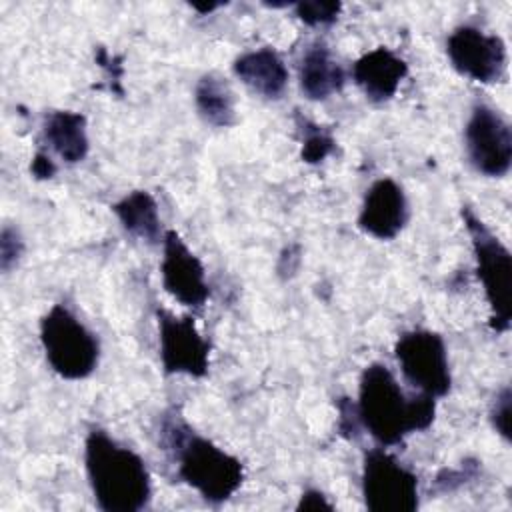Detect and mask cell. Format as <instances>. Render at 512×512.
<instances>
[{
  "instance_id": "6da1fadb",
  "label": "cell",
  "mask_w": 512,
  "mask_h": 512,
  "mask_svg": "<svg viewBox=\"0 0 512 512\" xmlns=\"http://www.w3.org/2000/svg\"><path fill=\"white\" fill-rule=\"evenodd\" d=\"M356 412L378 446H398L434 424L436 398L422 392L408 396L386 364L372 362L358 380Z\"/></svg>"
},
{
  "instance_id": "7a4b0ae2",
  "label": "cell",
  "mask_w": 512,
  "mask_h": 512,
  "mask_svg": "<svg viewBox=\"0 0 512 512\" xmlns=\"http://www.w3.org/2000/svg\"><path fill=\"white\" fill-rule=\"evenodd\" d=\"M160 444L172 456L178 478L208 504H222L240 490L244 464L212 440L194 432L180 414H164Z\"/></svg>"
},
{
  "instance_id": "3957f363",
  "label": "cell",
  "mask_w": 512,
  "mask_h": 512,
  "mask_svg": "<svg viewBox=\"0 0 512 512\" xmlns=\"http://www.w3.org/2000/svg\"><path fill=\"white\" fill-rule=\"evenodd\" d=\"M84 468L102 512H140L152 500V480L144 458L94 426L84 440Z\"/></svg>"
},
{
  "instance_id": "277c9868",
  "label": "cell",
  "mask_w": 512,
  "mask_h": 512,
  "mask_svg": "<svg viewBox=\"0 0 512 512\" xmlns=\"http://www.w3.org/2000/svg\"><path fill=\"white\" fill-rule=\"evenodd\" d=\"M40 344L46 362L64 380H84L98 368L96 334L64 304H54L40 318Z\"/></svg>"
},
{
  "instance_id": "5b68a950",
  "label": "cell",
  "mask_w": 512,
  "mask_h": 512,
  "mask_svg": "<svg viewBox=\"0 0 512 512\" xmlns=\"http://www.w3.org/2000/svg\"><path fill=\"white\" fill-rule=\"evenodd\" d=\"M462 220L472 238L476 276L482 282L490 306V328L496 334L510 330L512 318V256L488 226L470 210L462 208Z\"/></svg>"
},
{
  "instance_id": "8992f818",
  "label": "cell",
  "mask_w": 512,
  "mask_h": 512,
  "mask_svg": "<svg viewBox=\"0 0 512 512\" xmlns=\"http://www.w3.org/2000/svg\"><path fill=\"white\" fill-rule=\"evenodd\" d=\"M362 498L370 512H414L420 506L418 476L384 446L364 452Z\"/></svg>"
},
{
  "instance_id": "52a82bcc",
  "label": "cell",
  "mask_w": 512,
  "mask_h": 512,
  "mask_svg": "<svg viewBox=\"0 0 512 512\" xmlns=\"http://www.w3.org/2000/svg\"><path fill=\"white\" fill-rule=\"evenodd\" d=\"M402 376L412 388L432 398H444L452 388V372L444 338L426 328L402 332L394 344Z\"/></svg>"
},
{
  "instance_id": "ba28073f",
  "label": "cell",
  "mask_w": 512,
  "mask_h": 512,
  "mask_svg": "<svg viewBox=\"0 0 512 512\" xmlns=\"http://www.w3.org/2000/svg\"><path fill=\"white\" fill-rule=\"evenodd\" d=\"M464 148L472 168L486 178H504L512 166V128L492 106H472L464 126Z\"/></svg>"
},
{
  "instance_id": "9c48e42d",
  "label": "cell",
  "mask_w": 512,
  "mask_h": 512,
  "mask_svg": "<svg viewBox=\"0 0 512 512\" xmlns=\"http://www.w3.org/2000/svg\"><path fill=\"white\" fill-rule=\"evenodd\" d=\"M446 56L452 68L474 82L498 84L506 76L508 52L498 34L462 24L446 38Z\"/></svg>"
},
{
  "instance_id": "30bf717a",
  "label": "cell",
  "mask_w": 512,
  "mask_h": 512,
  "mask_svg": "<svg viewBox=\"0 0 512 512\" xmlns=\"http://www.w3.org/2000/svg\"><path fill=\"white\" fill-rule=\"evenodd\" d=\"M156 320L164 374L204 378L210 368V342L200 334L194 318L156 308Z\"/></svg>"
},
{
  "instance_id": "8fae6325",
  "label": "cell",
  "mask_w": 512,
  "mask_h": 512,
  "mask_svg": "<svg viewBox=\"0 0 512 512\" xmlns=\"http://www.w3.org/2000/svg\"><path fill=\"white\" fill-rule=\"evenodd\" d=\"M160 276L164 290L186 308L200 310L210 298L204 264L176 230L164 232Z\"/></svg>"
},
{
  "instance_id": "7c38bea8",
  "label": "cell",
  "mask_w": 512,
  "mask_h": 512,
  "mask_svg": "<svg viewBox=\"0 0 512 512\" xmlns=\"http://www.w3.org/2000/svg\"><path fill=\"white\" fill-rule=\"evenodd\" d=\"M408 220L410 204L404 188L392 178L372 182L358 212V228L376 240H392L406 228Z\"/></svg>"
},
{
  "instance_id": "4fadbf2b",
  "label": "cell",
  "mask_w": 512,
  "mask_h": 512,
  "mask_svg": "<svg viewBox=\"0 0 512 512\" xmlns=\"http://www.w3.org/2000/svg\"><path fill=\"white\" fill-rule=\"evenodd\" d=\"M352 80L364 92V96L374 104H384L392 100L408 76V62L386 46L364 52L352 64Z\"/></svg>"
},
{
  "instance_id": "5bb4252c",
  "label": "cell",
  "mask_w": 512,
  "mask_h": 512,
  "mask_svg": "<svg viewBox=\"0 0 512 512\" xmlns=\"http://www.w3.org/2000/svg\"><path fill=\"white\" fill-rule=\"evenodd\" d=\"M232 72L246 88L266 100H280L290 78L286 62L270 46L242 52L234 60Z\"/></svg>"
},
{
  "instance_id": "9a60e30c",
  "label": "cell",
  "mask_w": 512,
  "mask_h": 512,
  "mask_svg": "<svg viewBox=\"0 0 512 512\" xmlns=\"http://www.w3.org/2000/svg\"><path fill=\"white\" fill-rule=\"evenodd\" d=\"M346 84V72L324 42L310 44L298 62L300 92L312 100L322 102L338 94Z\"/></svg>"
},
{
  "instance_id": "2e32d148",
  "label": "cell",
  "mask_w": 512,
  "mask_h": 512,
  "mask_svg": "<svg viewBox=\"0 0 512 512\" xmlns=\"http://www.w3.org/2000/svg\"><path fill=\"white\" fill-rule=\"evenodd\" d=\"M42 142L64 164H78L88 156L86 116L74 110H50L42 120Z\"/></svg>"
},
{
  "instance_id": "e0dca14e",
  "label": "cell",
  "mask_w": 512,
  "mask_h": 512,
  "mask_svg": "<svg viewBox=\"0 0 512 512\" xmlns=\"http://www.w3.org/2000/svg\"><path fill=\"white\" fill-rule=\"evenodd\" d=\"M194 106L204 124L212 128H232L238 122L236 96L226 78L206 72L194 86Z\"/></svg>"
},
{
  "instance_id": "ac0fdd59",
  "label": "cell",
  "mask_w": 512,
  "mask_h": 512,
  "mask_svg": "<svg viewBox=\"0 0 512 512\" xmlns=\"http://www.w3.org/2000/svg\"><path fill=\"white\" fill-rule=\"evenodd\" d=\"M112 212L120 220L122 228L132 234L134 238L148 242V244H160L164 238L160 212L154 196L146 190H132L124 194L118 202L112 204Z\"/></svg>"
},
{
  "instance_id": "d6986e66",
  "label": "cell",
  "mask_w": 512,
  "mask_h": 512,
  "mask_svg": "<svg viewBox=\"0 0 512 512\" xmlns=\"http://www.w3.org/2000/svg\"><path fill=\"white\" fill-rule=\"evenodd\" d=\"M296 126L302 136V150L300 158L306 164H320L324 162L336 148V140L328 128L296 114Z\"/></svg>"
},
{
  "instance_id": "ffe728a7",
  "label": "cell",
  "mask_w": 512,
  "mask_h": 512,
  "mask_svg": "<svg viewBox=\"0 0 512 512\" xmlns=\"http://www.w3.org/2000/svg\"><path fill=\"white\" fill-rule=\"evenodd\" d=\"M296 18L306 26H330L338 20L342 12V2H324V0H308L292 4Z\"/></svg>"
},
{
  "instance_id": "44dd1931",
  "label": "cell",
  "mask_w": 512,
  "mask_h": 512,
  "mask_svg": "<svg viewBox=\"0 0 512 512\" xmlns=\"http://www.w3.org/2000/svg\"><path fill=\"white\" fill-rule=\"evenodd\" d=\"M490 424L496 430V434L510 444L512 432H510V418H512V390L510 386H502L490 404Z\"/></svg>"
},
{
  "instance_id": "7402d4cb",
  "label": "cell",
  "mask_w": 512,
  "mask_h": 512,
  "mask_svg": "<svg viewBox=\"0 0 512 512\" xmlns=\"http://www.w3.org/2000/svg\"><path fill=\"white\" fill-rule=\"evenodd\" d=\"M24 254V238L16 226L4 224L0 234V268L4 274L12 272Z\"/></svg>"
},
{
  "instance_id": "603a6c76",
  "label": "cell",
  "mask_w": 512,
  "mask_h": 512,
  "mask_svg": "<svg viewBox=\"0 0 512 512\" xmlns=\"http://www.w3.org/2000/svg\"><path fill=\"white\" fill-rule=\"evenodd\" d=\"M478 474V462H462L458 468H442L434 480V492L446 494L464 486L468 480H474Z\"/></svg>"
},
{
  "instance_id": "cb8c5ba5",
  "label": "cell",
  "mask_w": 512,
  "mask_h": 512,
  "mask_svg": "<svg viewBox=\"0 0 512 512\" xmlns=\"http://www.w3.org/2000/svg\"><path fill=\"white\" fill-rule=\"evenodd\" d=\"M338 430L342 436L346 438H356L358 428H360V420H358V412H356V402H352L350 398H340L338 400Z\"/></svg>"
},
{
  "instance_id": "d4e9b609",
  "label": "cell",
  "mask_w": 512,
  "mask_h": 512,
  "mask_svg": "<svg viewBox=\"0 0 512 512\" xmlns=\"http://www.w3.org/2000/svg\"><path fill=\"white\" fill-rule=\"evenodd\" d=\"M298 512H332L334 504L328 500V496L316 488H306L300 494V500L296 504Z\"/></svg>"
},
{
  "instance_id": "484cf974",
  "label": "cell",
  "mask_w": 512,
  "mask_h": 512,
  "mask_svg": "<svg viewBox=\"0 0 512 512\" xmlns=\"http://www.w3.org/2000/svg\"><path fill=\"white\" fill-rule=\"evenodd\" d=\"M56 170H58V166H56V162L50 158L48 152L38 150V152L34 154L32 164H30V172L34 174V178H38V180H48V178H52V176L56 174Z\"/></svg>"
},
{
  "instance_id": "4316f807",
  "label": "cell",
  "mask_w": 512,
  "mask_h": 512,
  "mask_svg": "<svg viewBox=\"0 0 512 512\" xmlns=\"http://www.w3.org/2000/svg\"><path fill=\"white\" fill-rule=\"evenodd\" d=\"M190 6H192V10H196V12H200V14H210V12L218 10V8H222L224 4H208V6H200V4H190Z\"/></svg>"
}]
</instances>
